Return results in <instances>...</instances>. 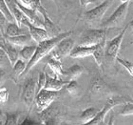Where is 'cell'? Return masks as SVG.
Returning <instances> with one entry per match:
<instances>
[{"instance_id": "5bb4252c", "label": "cell", "mask_w": 133, "mask_h": 125, "mask_svg": "<svg viewBox=\"0 0 133 125\" xmlns=\"http://www.w3.org/2000/svg\"><path fill=\"white\" fill-rule=\"evenodd\" d=\"M66 84V81L59 79L57 76L55 78H50V75L46 73V82H45L44 88L43 89L51 90V91H59Z\"/></svg>"}, {"instance_id": "7402d4cb", "label": "cell", "mask_w": 133, "mask_h": 125, "mask_svg": "<svg viewBox=\"0 0 133 125\" xmlns=\"http://www.w3.org/2000/svg\"><path fill=\"white\" fill-rule=\"evenodd\" d=\"M86 71V69L84 68V66L79 65V64H75L72 65L66 71V75H68L69 78L71 79H76L78 76H80L84 72Z\"/></svg>"}, {"instance_id": "ac0fdd59", "label": "cell", "mask_w": 133, "mask_h": 125, "mask_svg": "<svg viewBox=\"0 0 133 125\" xmlns=\"http://www.w3.org/2000/svg\"><path fill=\"white\" fill-rule=\"evenodd\" d=\"M105 42H107V40L101 42V43L97 44L96 46H94V50H93V53L91 55V56H93L95 62L97 63V65L99 67H102L103 63H104V59H105Z\"/></svg>"}, {"instance_id": "9a60e30c", "label": "cell", "mask_w": 133, "mask_h": 125, "mask_svg": "<svg viewBox=\"0 0 133 125\" xmlns=\"http://www.w3.org/2000/svg\"><path fill=\"white\" fill-rule=\"evenodd\" d=\"M47 65L50 67V70L52 71V73L57 78L59 75H66V71L63 70L61 60L58 59L57 57H55L54 56H51L50 57L48 58Z\"/></svg>"}, {"instance_id": "d6986e66", "label": "cell", "mask_w": 133, "mask_h": 125, "mask_svg": "<svg viewBox=\"0 0 133 125\" xmlns=\"http://www.w3.org/2000/svg\"><path fill=\"white\" fill-rule=\"evenodd\" d=\"M105 88V82L101 76H94L90 81L89 91L92 94H99Z\"/></svg>"}, {"instance_id": "52a82bcc", "label": "cell", "mask_w": 133, "mask_h": 125, "mask_svg": "<svg viewBox=\"0 0 133 125\" xmlns=\"http://www.w3.org/2000/svg\"><path fill=\"white\" fill-rule=\"evenodd\" d=\"M112 1L113 0H104L99 6L87 11L86 14H84V18L89 23H94L100 21L105 14Z\"/></svg>"}, {"instance_id": "e0dca14e", "label": "cell", "mask_w": 133, "mask_h": 125, "mask_svg": "<svg viewBox=\"0 0 133 125\" xmlns=\"http://www.w3.org/2000/svg\"><path fill=\"white\" fill-rule=\"evenodd\" d=\"M5 41L9 42L12 45L15 46H25L28 45V43L31 41V36L30 33H24V34H19V35L15 36H4Z\"/></svg>"}, {"instance_id": "7a4b0ae2", "label": "cell", "mask_w": 133, "mask_h": 125, "mask_svg": "<svg viewBox=\"0 0 133 125\" xmlns=\"http://www.w3.org/2000/svg\"><path fill=\"white\" fill-rule=\"evenodd\" d=\"M132 25H133V21L131 20L128 25H125V28L123 29L122 31H121V33H120L115 38H113L112 40H110V41L105 42V58L108 62L113 63V62L115 61V58H116L117 56H118V55H119L124 36L125 35V33L128 31V29L132 27Z\"/></svg>"}, {"instance_id": "8fae6325", "label": "cell", "mask_w": 133, "mask_h": 125, "mask_svg": "<svg viewBox=\"0 0 133 125\" xmlns=\"http://www.w3.org/2000/svg\"><path fill=\"white\" fill-rule=\"evenodd\" d=\"M40 13L42 14L43 17H44V21H43V28L47 31V33H49L50 37H54V36L58 35L60 33V29L54 24L52 20L50 19L49 14H48L47 11L44 8L42 9Z\"/></svg>"}, {"instance_id": "e575fe53", "label": "cell", "mask_w": 133, "mask_h": 125, "mask_svg": "<svg viewBox=\"0 0 133 125\" xmlns=\"http://www.w3.org/2000/svg\"><path fill=\"white\" fill-rule=\"evenodd\" d=\"M98 1H99V0H79L80 5L82 8H87L88 6L92 5V4H94V3H97Z\"/></svg>"}, {"instance_id": "f546056e", "label": "cell", "mask_w": 133, "mask_h": 125, "mask_svg": "<svg viewBox=\"0 0 133 125\" xmlns=\"http://www.w3.org/2000/svg\"><path fill=\"white\" fill-rule=\"evenodd\" d=\"M133 114V105L132 102H124L122 109L120 110V116H130Z\"/></svg>"}, {"instance_id": "d4e9b609", "label": "cell", "mask_w": 133, "mask_h": 125, "mask_svg": "<svg viewBox=\"0 0 133 125\" xmlns=\"http://www.w3.org/2000/svg\"><path fill=\"white\" fill-rule=\"evenodd\" d=\"M6 118L4 125H16L18 124V120L20 117L19 112H6Z\"/></svg>"}, {"instance_id": "8992f818", "label": "cell", "mask_w": 133, "mask_h": 125, "mask_svg": "<svg viewBox=\"0 0 133 125\" xmlns=\"http://www.w3.org/2000/svg\"><path fill=\"white\" fill-rule=\"evenodd\" d=\"M124 102H125V100L119 97H114L108 98L105 104V107H104L101 111H98L96 116H95V117H93L88 124H90V125L103 124L104 120H105V116H107V114H108V112L110 111V110H112L115 106L119 105V104L124 103Z\"/></svg>"}, {"instance_id": "44dd1931", "label": "cell", "mask_w": 133, "mask_h": 125, "mask_svg": "<svg viewBox=\"0 0 133 125\" xmlns=\"http://www.w3.org/2000/svg\"><path fill=\"white\" fill-rule=\"evenodd\" d=\"M35 49L36 46H34V45H31V46L30 45H25V46H23L21 51L18 53V56L22 60H24L25 62L28 63L30 61V59L32 57L33 53L35 52Z\"/></svg>"}, {"instance_id": "6da1fadb", "label": "cell", "mask_w": 133, "mask_h": 125, "mask_svg": "<svg viewBox=\"0 0 133 125\" xmlns=\"http://www.w3.org/2000/svg\"><path fill=\"white\" fill-rule=\"evenodd\" d=\"M71 33H72L71 31H69L66 32V33H59L58 35L54 36V37H50V38L47 39V40H44V41L38 43V45L36 46L35 52L33 53L32 57L30 59V61L28 63L26 64V68L24 70V72L21 74L20 78L28 75L29 72L31 70V68H33L41 59H43L44 57H46V56H49L51 53L53 48L58 44L60 40H62V39L66 37V36H69Z\"/></svg>"}, {"instance_id": "30bf717a", "label": "cell", "mask_w": 133, "mask_h": 125, "mask_svg": "<svg viewBox=\"0 0 133 125\" xmlns=\"http://www.w3.org/2000/svg\"><path fill=\"white\" fill-rule=\"evenodd\" d=\"M15 5L17 6V8L19 9L20 11H22L23 14H25L27 18L29 19L30 23L32 25L36 26V27H41L43 28V21L40 20V18L37 15V11L33 9H31L27 7V6L23 5L22 3H20L18 0H15Z\"/></svg>"}, {"instance_id": "74e56055", "label": "cell", "mask_w": 133, "mask_h": 125, "mask_svg": "<svg viewBox=\"0 0 133 125\" xmlns=\"http://www.w3.org/2000/svg\"><path fill=\"white\" fill-rule=\"evenodd\" d=\"M5 75H6L5 70L3 69V68H1V67H0V83H1V81H2L3 78L5 76Z\"/></svg>"}, {"instance_id": "cb8c5ba5", "label": "cell", "mask_w": 133, "mask_h": 125, "mask_svg": "<svg viewBox=\"0 0 133 125\" xmlns=\"http://www.w3.org/2000/svg\"><path fill=\"white\" fill-rule=\"evenodd\" d=\"M98 109L94 108V107H90V108L86 109L85 111L82 113L81 115V122L83 124H88L93 117L96 116V114L98 113Z\"/></svg>"}, {"instance_id": "f1b7e54d", "label": "cell", "mask_w": 133, "mask_h": 125, "mask_svg": "<svg viewBox=\"0 0 133 125\" xmlns=\"http://www.w3.org/2000/svg\"><path fill=\"white\" fill-rule=\"evenodd\" d=\"M115 60H116L119 64H121V65H122V66L124 67L127 71H128V74L132 76L133 75V65L130 61H128V60H125V59H123L122 57H120L119 56L115 58Z\"/></svg>"}, {"instance_id": "ffe728a7", "label": "cell", "mask_w": 133, "mask_h": 125, "mask_svg": "<svg viewBox=\"0 0 133 125\" xmlns=\"http://www.w3.org/2000/svg\"><path fill=\"white\" fill-rule=\"evenodd\" d=\"M11 13L12 14V15H14V20L16 21V24L19 26V27L20 26H25V27L28 26V24L30 23V21H29V19L27 18V16H26L25 14H23L22 11L17 8L16 5L11 9Z\"/></svg>"}, {"instance_id": "d590c367", "label": "cell", "mask_w": 133, "mask_h": 125, "mask_svg": "<svg viewBox=\"0 0 133 125\" xmlns=\"http://www.w3.org/2000/svg\"><path fill=\"white\" fill-rule=\"evenodd\" d=\"M5 118H6L5 113L0 109V125L4 124V122H5Z\"/></svg>"}, {"instance_id": "9c48e42d", "label": "cell", "mask_w": 133, "mask_h": 125, "mask_svg": "<svg viewBox=\"0 0 133 125\" xmlns=\"http://www.w3.org/2000/svg\"><path fill=\"white\" fill-rule=\"evenodd\" d=\"M73 47H74V40L70 37V35L66 36L62 40H60L58 44L53 48V50L51 51L52 56H54L58 59L64 58L69 56Z\"/></svg>"}, {"instance_id": "8d00e7d4", "label": "cell", "mask_w": 133, "mask_h": 125, "mask_svg": "<svg viewBox=\"0 0 133 125\" xmlns=\"http://www.w3.org/2000/svg\"><path fill=\"white\" fill-rule=\"evenodd\" d=\"M22 124H36V122L35 121H32L31 118H30L29 117H27L25 120H24V121L22 122Z\"/></svg>"}, {"instance_id": "60d3db41", "label": "cell", "mask_w": 133, "mask_h": 125, "mask_svg": "<svg viewBox=\"0 0 133 125\" xmlns=\"http://www.w3.org/2000/svg\"><path fill=\"white\" fill-rule=\"evenodd\" d=\"M54 1H56V0H54Z\"/></svg>"}, {"instance_id": "5b68a950", "label": "cell", "mask_w": 133, "mask_h": 125, "mask_svg": "<svg viewBox=\"0 0 133 125\" xmlns=\"http://www.w3.org/2000/svg\"><path fill=\"white\" fill-rule=\"evenodd\" d=\"M59 97V91H51V90L42 89L36 94L34 99L39 112L43 111L48 107H50L53 101Z\"/></svg>"}, {"instance_id": "2e32d148", "label": "cell", "mask_w": 133, "mask_h": 125, "mask_svg": "<svg viewBox=\"0 0 133 125\" xmlns=\"http://www.w3.org/2000/svg\"><path fill=\"white\" fill-rule=\"evenodd\" d=\"M3 43V50L6 53V56L8 57L9 61H10V64L11 66L15 63L17 59L19 58V56H18V51L16 50V48L14 47V45L11 44L7 41L2 42Z\"/></svg>"}, {"instance_id": "d6a6232c", "label": "cell", "mask_w": 133, "mask_h": 125, "mask_svg": "<svg viewBox=\"0 0 133 125\" xmlns=\"http://www.w3.org/2000/svg\"><path fill=\"white\" fill-rule=\"evenodd\" d=\"M8 20L5 17V15L1 13L0 11V33L3 36L5 35V31H6V27L8 25Z\"/></svg>"}, {"instance_id": "4fadbf2b", "label": "cell", "mask_w": 133, "mask_h": 125, "mask_svg": "<svg viewBox=\"0 0 133 125\" xmlns=\"http://www.w3.org/2000/svg\"><path fill=\"white\" fill-rule=\"evenodd\" d=\"M94 50V46L92 47H87V46H75L71 49L69 56L72 58H83L87 56H91Z\"/></svg>"}, {"instance_id": "f35d334b", "label": "cell", "mask_w": 133, "mask_h": 125, "mask_svg": "<svg viewBox=\"0 0 133 125\" xmlns=\"http://www.w3.org/2000/svg\"><path fill=\"white\" fill-rule=\"evenodd\" d=\"M128 1H129V2H130L131 0H121V2H122V3H124V2H128Z\"/></svg>"}, {"instance_id": "836d02e7", "label": "cell", "mask_w": 133, "mask_h": 125, "mask_svg": "<svg viewBox=\"0 0 133 125\" xmlns=\"http://www.w3.org/2000/svg\"><path fill=\"white\" fill-rule=\"evenodd\" d=\"M10 64V61H9L8 57L6 56V53L4 52L3 49L0 48V67L1 68H5Z\"/></svg>"}, {"instance_id": "3957f363", "label": "cell", "mask_w": 133, "mask_h": 125, "mask_svg": "<svg viewBox=\"0 0 133 125\" xmlns=\"http://www.w3.org/2000/svg\"><path fill=\"white\" fill-rule=\"evenodd\" d=\"M105 40H107V29H89L83 33L78 45L92 47Z\"/></svg>"}, {"instance_id": "4316f807", "label": "cell", "mask_w": 133, "mask_h": 125, "mask_svg": "<svg viewBox=\"0 0 133 125\" xmlns=\"http://www.w3.org/2000/svg\"><path fill=\"white\" fill-rule=\"evenodd\" d=\"M65 86H66V92L69 93L70 96H76L78 94L79 85H78V82L76 81V79H71L70 81L66 82Z\"/></svg>"}, {"instance_id": "4dcf8cb0", "label": "cell", "mask_w": 133, "mask_h": 125, "mask_svg": "<svg viewBox=\"0 0 133 125\" xmlns=\"http://www.w3.org/2000/svg\"><path fill=\"white\" fill-rule=\"evenodd\" d=\"M45 82H46V72H45V68L44 71H41L39 72L38 75V81H37V89H36V94L41 91L43 88H44Z\"/></svg>"}, {"instance_id": "484cf974", "label": "cell", "mask_w": 133, "mask_h": 125, "mask_svg": "<svg viewBox=\"0 0 133 125\" xmlns=\"http://www.w3.org/2000/svg\"><path fill=\"white\" fill-rule=\"evenodd\" d=\"M0 11L5 15V17L7 18L9 22H14V17L11 13V11H10V9L8 8L5 0H0Z\"/></svg>"}, {"instance_id": "277c9868", "label": "cell", "mask_w": 133, "mask_h": 125, "mask_svg": "<svg viewBox=\"0 0 133 125\" xmlns=\"http://www.w3.org/2000/svg\"><path fill=\"white\" fill-rule=\"evenodd\" d=\"M128 7H129V1L124 2L114 11V13L105 20L103 27L105 29L109 28H115L117 26H119L121 23L125 20V16L128 15Z\"/></svg>"}, {"instance_id": "7c38bea8", "label": "cell", "mask_w": 133, "mask_h": 125, "mask_svg": "<svg viewBox=\"0 0 133 125\" xmlns=\"http://www.w3.org/2000/svg\"><path fill=\"white\" fill-rule=\"evenodd\" d=\"M27 28H29L30 35L31 36V39H33L37 43H40V42L44 41V40H47V39L50 38L49 33H47V31L44 28L36 27V26L32 25L31 23H29Z\"/></svg>"}, {"instance_id": "603a6c76", "label": "cell", "mask_w": 133, "mask_h": 125, "mask_svg": "<svg viewBox=\"0 0 133 125\" xmlns=\"http://www.w3.org/2000/svg\"><path fill=\"white\" fill-rule=\"evenodd\" d=\"M24 33H25L23 30H21L20 27L17 25L16 23L8 22V25L6 27L5 35L4 36H15V35H19V34H24Z\"/></svg>"}, {"instance_id": "ba28073f", "label": "cell", "mask_w": 133, "mask_h": 125, "mask_svg": "<svg viewBox=\"0 0 133 125\" xmlns=\"http://www.w3.org/2000/svg\"><path fill=\"white\" fill-rule=\"evenodd\" d=\"M36 96V82L33 78H28L23 85L21 98L27 107H31Z\"/></svg>"}, {"instance_id": "ab89813d", "label": "cell", "mask_w": 133, "mask_h": 125, "mask_svg": "<svg viewBox=\"0 0 133 125\" xmlns=\"http://www.w3.org/2000/svg\"><path fill=\"white\" fill-rule=\"evenodd\" d=\"M0 48H1V49L3 48V43H2V42H0Z\"/></svg>"}, {"instance_id": "83f0119b", "label": "cell", "mask_w": 133, "mask_h": 125, "mask_svg": "<svg viewBox=\"0 0 133 125\" xmlns=\"http://www.w3.org/2000/svg\"><path fill=\"white\" fill-rule=\"evenodd\" d=\"M26 68V62L24 60H22L21 58H18L15 61V63L12 65V70H14V73L16 75L20 76L21 74L24 72V70Z\"/></svg>"}, {"instance_id": "1f68e13d", "label": "cell", "mask_w": 133, "mask_h": 125, "mask_svg": "<svg viewBox=\"0 0 133 125\" xmlns=\"http://www.w3.org/2000/svg\"><path fill=\"white\" fill-rule=\"evenodd\" d=\"M9 90L7 87L2 86L0 87V103H6L9 99Z\"/></svg>"}]
</instances>
